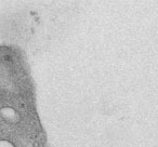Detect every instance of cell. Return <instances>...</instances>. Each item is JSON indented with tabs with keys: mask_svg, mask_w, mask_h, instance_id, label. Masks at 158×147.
Returning <instances> with one entry per match:
<instances>
[{
	"mask_svg": "<svg viewBox=\"0 0 158 147\" xmlns=\"http://www.w3.org/2000/svg\"><path fill=\"white\" fill-rule=\"evenodd\" d=\"M0 147H15L10 141L7 140H0Z\"/></svg>",
	"mask_w": 158,
	"mask_h": 147,
	"instance_id": "2",
	"label": "cell"
},
{
	"mask_svg": "<svg viewBox=\"0 0 158 147\" xmlns=\"http://www.w3.org/2000/svg\"><path fill=\"white\" fill-rule=\"evenodd\" d=\"M0 114L3 117L6 121L10 123H18L20 121V116L19 114L11 107H3L0 110Z\"/></svg>",
	"mask_w": 158,
	"mask_h": 147,
	"instance_id": "1",
	"label": "cell"
}]
</instances>
